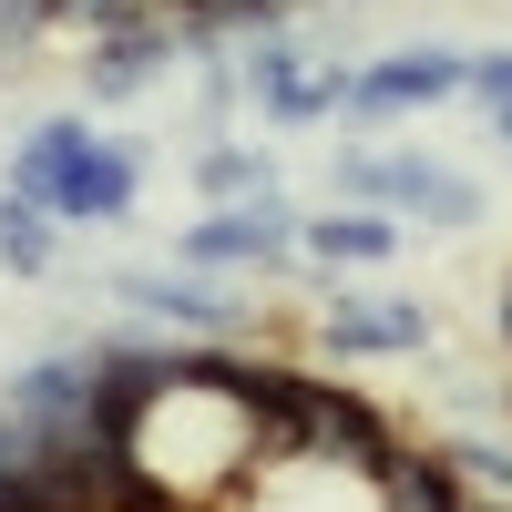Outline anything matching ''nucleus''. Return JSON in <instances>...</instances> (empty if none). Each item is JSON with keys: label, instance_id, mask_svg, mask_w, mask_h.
<instances>
[{"label": "nucleus", "instance_id": "1", "mask_svg": "<svg viewBox=\"0 0 512 512\" xmlns=\"http://www.w3.org/2000/svg\"><path fill=\"white\" fill-rule=\"evenodd\" d=\"M328 195L338 205H390L400 226L420 236H472L482 226V175H461V164L420 154V144H338L328 154Z\"/></svg>", "mask_w": 512, "mask_h": 512}, {"label": "nucleus", "instance_id": "2", "mask_svg": "<svg viewBox=\"0 0 512 512\" xmlns=\"http://www.w3.org/2000/svg\"><path fill=\"white\" fill-rule=\"evenodd\" d=\"M297 216H308V205L287 185L205 205L195 226H175V267H195V277H287L297 267Z\"/></svg>", "mask_w": 512, "mask_h": 512}, {"label": "nucleus", "instance_id": "3", "mask_svg": "<svg viewBox=\"0 0 512 512\" xmlns=\"http://www.w3.org/2000/svg\"><path fill=\"white\" fill-rule=\"evenodd\" d=\"M103 297H123L144 328H175V338H267V308H246L226 277H195V267H113Z\"/></svg>", "mask_w": 512, "mask_h": 512}, {"label": "nucleus", "instance_id": "4", "mask_svg": "<svg viewBox=\"0 0 512 512\" xmlns=\"http://www.w3.org/2000/svg\"><path fill=\"white\" fill-rule=\"evenodd\" d=\"M461 82H472V52L461 41H400V52H379V62H359V82H349V134H379V123H410V113H441V103H461Z\"/></svg>", "mask_w": 512, "mask_h": 512}, {"label": "nucleus", "instance_id": "5", "mask_svg": "<svg viewBox=\"0 0 512 512\" xmlns=\"http://www.w3.org/2000/svg\"><path fill=\"white\" fill-rule=\"evenodd\" d=\"M308 338H318V359H431L441 318L420 297H390V287H328Z\"/></svg>", "mask_w": 512, "mask_h": 512}, {"label": "nucleus", "instance_id": "6", "mask_svg": "<svg viewBox=\"0 0 512 512\" xmlns=\"http://www.w3.org/2000/svg\"><path fill=\"white\" fill-rule=\"evenodd\" d=\"M400 451L390 410H379L369 390H338V379L308 369V390H297V461H318V472H379V461Z\"/></svg>", "mask_w": 512, "mask_h": 512}, {"label": "nucleus", "instance_id": "7", "mask_svg": "<svg viewBox=\"0 0 512 512\" xmlns=\"http://www.w3.org/2000/svg\"><path fill=\"white\" fill-rule=\"evenodd\" d=\"M164 62H185V41H175V21L144 0L134 21H113V31L82 41V62H72V72H82V113H123V103H144L154 82H164Z\"/></svg>", "mask_w": 512, "mask_h": 512}, {"label": "nucleus", "instance_id": "8", "mask_svg": "<svg viewBox=\"0 0 512 512\" xmlns=\"http://www.w3.org/2000/svg\"><path fill=\"white\" fill-rule=\"evenodd\" d=\"M0 410L31 420L41 441H93V349H41L0 379Z\"/></svg>", "mask_w": 512, "mask_h": 512}, {"label": "nucleus", "instance_id": "9", "mask_svg": "<svg viewBox=\"0 0 512 512\" xmlns=\"http://www.w3.org/2000/svg\"><path fill=\"white\" fill-rule=\"evenodd\" d=\"M134 205H144V144H123V134H93L52 185L62 226H134Z\"/></svg>", "mask_w": 512, "mask_h": 512}, {"label": "nucleus", "instance_id": "10", "mask_svg": "<svg viewBox=\"0 0 512 512\" xmlns=\"http://www.w3.org/2000/svg\"><path fill=\"white\" fill-rule=\"evenodd\" d=\"M400 216L390 205H318V216H297V256H308V267H328V277H349V267H390L400 256Z\"/></svg>", "mask_w": 512, "mask_h": 512}, {"label": "nucleus", "instance_id": "11", "mask_svg": "<svg viewBox=\"0 0 512 512\" xmlns=\"http://www.w3.org/2000/svg\"><path fill=\"white\" fill-rule=\"evenodd\" d=\"M369 492H379V512H472V482L451 472V451H390L369 472Z\"/></svg>", "mask_w": 512, "mask_h": 512}, {"label": "nucleus", "instance_id": "12", "mask_svg": "<svg viewBox=\"0 0 512 512\" xmlns=\"http://www.w3.org/2000/svg\"><path fill=\"white\" fill-rule=\"evenodd\" d=\"M185 185H195L205 205H236V195H267V185H287V175H277V144L205 134V144H195V164H185Z\"/></svg>", "mask_w": 512, "mask_h": 512}, {"label": "nucleus", "instance_id": "13", "mask_svg": "<svg viewBox=\"0 0 512 512\" xmlns=\"http://www.w3.org/2000/svg\"><path fill=\"white\" fill-rule=\"evenodd\" d=\"M82 144H93V113H41L31 134L11 144V175H0V185H11V195H31V205H52V185H62V164H72Z\"/></svg>", "mask_w": 512, "mask_h": 512}, {"label": "nucleus", "instance_id": "14", "mask_svg": "<svg viewBox=\"0 0 512 512\" xmlns=\"http://www.w3.org/2000/svg\"><path fill=\"white\" fill-rule=\"evenodd\" d=\"M62 267V216L0 185V277H52Z\"/></svg>", "mask_w": 512, "mask_h": 512}, {"label": "nucleus", "instance_id": "15", "mask_svg": "<svg viewBox=\"0 0 512 512\" xmlns=\"http://www.w3.org/2000/svg\"><path fill=\"white\" fill-rule=\"evenodd\" d=\"M441 451H451V472L472 482V492H502L512 502V420H502V431H451Z\"/></svg>", "mask_w": 512, "mask_h": 512}, {"label": "nucleus", "instance_id": "16", "mask_svg": "<svg viewBox=\"0 0 512 512\" xmlns=\"http://www.w3.org/2000/svg\"><path fill=\"white\" fill-rule=\"evenodd\" d=\"M461 103H482L492 144L512 154V41H492V52H472V82H461Z\"/></svg>", "mask_w": 512, "mask_h": 512}, {"label": "nucleus", "instance_id": "17", "mask_svg": "<svg viewBox=\"0 0 512 512\" xmlns=\"http://www.w3.org/2000/svg\"><path fill=\"white\" fill-rule=\"evenodd\" d=\"M41 41H52V0H0V82L31 72Z\"/></svg>", "mask_w": 512, "mask_h": 512}, {"label": "nucleus", "instance_id": "18", "mask_svg": "<svg viewBox=\"0 0 512 512\" xmlns=\"http://www.w3.org/2000/svg\"><path fill=\"white\" fill-rule=\"evenodd\" d=\"M134 11H144V0H52V31H82V41H93V31L134 21Z\"/></svg>", "mask_w": 512, "mask_h": 512}, {"label": "nucleus", "instance_id": "19", "mask_svg": "<svg viewBox=\"0 0 512 512\" xmlns=\"http://www.w3.org/2000/svg\"><path fill=\"white\" fill-rule=\"evenodd\" d=\"M492 338H502V349H512V277L492 287Z\"/></svg>", "mask_w": 512, "mask_h": 512}, {"label": "nucleus", "instance_id": "20", "mask_svg": "<svg viewBox=\"0 0 512 512\" xmlns=\"http://www.w3.org/2000/svg\"><path fill=\"white\" fill-rule=\"evenodd\" d=\"M472 512H512V502H502V492H472Z\"/></svg>", "mask_w": 512, "mask_h": 512}]
</instances>
